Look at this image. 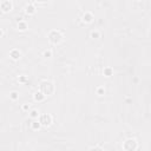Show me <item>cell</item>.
Masks as SVG:
<instances>
[{"label":"cell","mask_w":151,"mask_h":151,"mask_svg":"<svg viewBox=\"0 0 151 151\" xmlns=\"http://www.w3.org/2000/svg\"><path fill=\"white\" fill-rule=\"evenodd\" d=\"M50 122H51L50 117H47L46 114L42 116V118H41V123H44V124H50Z\"/></svg>","instance_id":"obj_2"},{"label":"cell","mask_w":151,"mask_h":151,"mask_svg":"<svg viewBox=\"0 0 151 151\" xmlns=\"http://www.w3.org/2000/svg\"><path fill=\"white\" fill-rule=\"evenodd\" d=\"M91 151H103V150L99 147H93V149H91Z\"/></svg>","instance_id":"obj_3"},{"label":"cell","mask_w":151,"mask_h":151,"mask_svg":"<svg viewBox=\"0 0 151 151\" xmlns=\"http://www.w3.org/2000/svg\"><path fill=\"white\" fill-rule=\"evenodd\" d=\"M54 38H51V41H53V42H58V41H60L61 40V35H60V33L59 32H54Z\"/></svg>","instance_id":"obj_1"}]
</instances>
